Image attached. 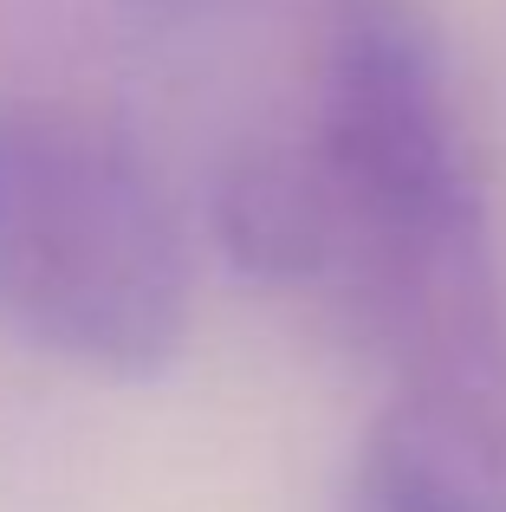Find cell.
Instances as JSON below:
<instances>
[{
  "instance_id": "6da1fadb",
  "label": "cell",
  "mask_w": 506,
  "mask_h": 512,
  "mask_svg": "<svg viewBox=\"0 0 506 512\" xmlns=\"http://www.w3.org/2000/svg\"><path fill=\"white\" fill-rule=\"evenodd\" d=\"M215 240L312 299L383 370L506 357V266L442 26L422 0H325L305 117L228 156Z\"/></svg>"
},
{
  "instance_id": "7a4b0ae2",
  "label": "cell",
  "mask_w": 506,
  "mask_h": 512,
  "mask_svg": "<svg viewBox=\"0 0 506 512\" xmlns=\"http://www.w3.org/2000/svg\"><path fill=\"white\" fill-rule=\"evenodd\" d=\"M195 266L156 163L85 104H0V325L104 383L189 344Z\"/></svg>"
},
{
  "instance_id": "3957f363",
  "label": "cell",
  "mask_w": 506,
  "mask_h": 512,
  "mask_svg": "<svg viewBox=\"0 0 506 512\" xmlns=\"http://www.w3.org/2000/svg\"><path fill=\"white\" fill-rule=\"evenodd\" d=\"M344 512H506V357L390 370Z\"/></svg>"
},
{
  "instance_id": "277c9868",
  "label": "cell",
  "mask_w": 506,
  "mask_h": 512,
  "mask_svg": "<svg viewBox=\"0 0 506 512\" xmlns=\"http://www.w3.org/2000/svg\"><path fill=\"white\" fill-rule=\"evenodd\" d=\"M156 7H189V0H156Z\"/></svg>"
}]
</instances>
